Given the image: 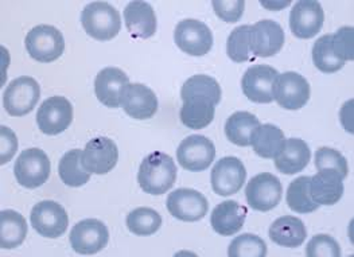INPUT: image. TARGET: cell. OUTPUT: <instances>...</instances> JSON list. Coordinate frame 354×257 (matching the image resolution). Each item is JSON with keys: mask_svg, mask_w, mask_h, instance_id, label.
Listing matches in <instances>:
<instances>
[{"mask_svg": "<svg viewBox=\"0 0 354 257\" xmlns=\"http://www.w3.org/2000/svg\"><path fill=\"white\" fill-rule=\"evenodd\" d=\"M177 180V166L170 155L152 153L147 155L138 173V182L142 190L151 196L167 193Z\"/></svg>", "mask_w": 354, "mask_h": 257, "instance_id": "cell-1", "label": "cell"}, {"mask_svg": "<svg viewBox=\"0 0 354 257\" xmlns=\"http://www.w3.org/2000/svg\"><path fill=\"white\" fill-rule=\"evenodd\" d=\"M81 23L89 37L97 41H111L120 32L122 18L112 4L93 1L84 7Z\"/></svg>", "mask_w": 354, "mask_h": 257, "instance_id": "cell-2", "label": "cell"}, {"mask_svg": "<svg viewBox=\"0 0 354 257\" xmlns=\"http://www.w3.org/2000/svg\"><path fill=\"white\" fill-rule=\"evenodd\" d=\"M28 55L42 64L57 61L65 50L62 32L50 25H39L27 32L25 39Z\"/></svg>", "mask_w": 354, "mask_h": 257, "instance_id": "cell-3", "label": "cell"}, {"mask_svg": "<svg viewBox=\"0 0 354 257\" xmlns=\"http://www.w3.org/2000/svg\"><path fill=\"white\" fill-rule=\"evenodd\" d=\"M41 97V86L32 77L15 78L4 91L3 105L8 115L22 117L30 113Z\"/></svg>", "mask_w": 354, "mask_h": 257, "instance_id": "cell-4", "label": "cell"}, {"mask_svg": "<svg viewBox=\"0 0 354 257\" xmlns=\"http://www.w3.org/2000/svg\"><path fill=\"white\" fill-rule=\"evenodd\" d=\"M49 156L41 149H27L18 156L14 173L17 182L26 189L41 187L50 177Z\"/></svg>", "mask_w": 354, "mask_h": 257, "instance_id": "cell-5", "label": "cell"}, {"mask_svg": "<svg viewBox=\"0 0 354 257\" xmlns=\"http://www.w3.org/2000/svg\"><path fill=\"white\" fill-rule=\"evenodd\" d=\"M178 48L192 57H203L213 48V32L207 25L197 19H183L174 31Z\"/></svg>", "mask_w": 354, "mask_h": 257, "instance_id": "cell-6", "label": "cell"}, {"mask_svg": "<svg viewBox=\"0 0 354 257\" xmlns=\"http://www.w3.org/2000/svg\"><path fill=\"white\" fill-rule=\"evenodd\" d=\"M178 163L187 171L200 173L210 167L216 158L214 143L203 135H192L182 140L177 150Z\"/></svg>", "mask_w": 354, "mask_h": 257, "instance_id": "cell-7", "label": "cell"}, {"mask_svg": "<svg viewBox=\"0 0 354 257\" xmlns=\"http://www.w3.org/2000/svg\"><path fill=\"white\" fill-rule=\"evenodd\" d=\"M31 227L46 238H58L69 227L66 210L55 201H42L32 207L30 214Z\"/></svg>", "mask_w": 354, "mask_h": 257, "instance_id": "cell-8", "label": "cell"}, {"mask_svg": "<svg viewBox=\"0 0 354 257\" xmlns=\"http://www.w3.org/2000/svg\"><path fill=\"white\" fill-rule=\"evenodd\" d=\"M73 122V105L64 96H53L38 109V128L45 135H59Z\"/></svg>", "mask_w": 354, "mask_h": 257, "instance_id": "cell-9", "label": "cell"}, {"mask_svg": "<svg viewBox=\"0 0 354 257\" xmlns=\"http://www.w3.org/2000/svg\"><path fill=\"white\" fill-rule=\"evenodd\" d=\"M69 240L77 254L95 255L106 247L109 241V231L100 220L86 218L73 227Z\"/></svg>", "mask_w": 354, "mask_h": 257, "instance_id": "cell-10", "label": "cell"}, {"mask_svg": "<svg viewBox=\"0 0 354 257\" xmlns=\"http://www.w3.org/2000/svg\"><path fill=\"white\" fill-rule=\"evenodd\" d=\"M278 70L268 65H253L243 76L241 88L248 100L257 104L274 102V86Z\"/></svg>", "mask_w": 354, "mask_h": 257, "instance_id": "cell-11", "label": "cell"}, {"mask_svg": "<svg viewBox=\"0 0 354 257\" xmlns=\"http://www.w3.org/2000/svg\"><path fill=\"white\" fill-rule=\"evenodd\" d=\"M247 180L244 163L234 156L220 159L212 170V187L217 196L229 197L239 193Z\"/></svg>", "mask_w": 354, "mask_h": 257, "instance_id": "cell-12", "label": "cell"}, {"mask_svg": "<svg viewBox=\"0 0 354 257\" xmlns=\"http://www.w3.org/2000/svg\"><path fill=\"white\" fill-rule=\"evenodd\" d=\"M325 12L319 1H297L290 12L291 32L299 39L314 38L324 26Z\"/></svg>", "mask_w": 354, "mask_h": 257, "instance_id": "cell-13", "label": "cell"}, {"mask_svg": "<svg viewBox=\"0 0 354 257\" xmlns=\"http://www.w3.org/2000/svg\"><path fill=\"white\" fill-rule=\"evenodd\" d=\"M310 93L308 81L299 73L286 72L279 75L275 81L274 100L287 111L304 108L310 100Z\"/></svg>", "mask_w": 354, "mask_h": 257, "instance_id": "cell-14", "label": "cell"}, {"mask_svg": "<svg viewBox=\"0 0 354 257\" xmlns=\"http://www.w3.org/2000/svg\"><path fill=\"white\" fill-rule=\"evenodd\" d=\"M283 187L278 177L261 173L248 182L245 197L248 205L257 211H270L281 201Z\"/></svg>", "mask_w": 354, "mask_h": 257, "instance_id": "cell-15", "label": "cell"}, {"mask_svg": "<svg viewBox=\"0 0 354 257\" xmlns=\"http://www.w3.org/2000/svg\"><path fill=\"white\" fill-rule=\"evenodd\" d=\"M119 160V150L109 137H95L82 151V164L91 174L105 175L112 171Z\"/></svg>", "mask_w": 354, "mask_h": 257, "instance_id": "cell-16", "label": "cell"}, {"mask_svg": "<svg viewBox=\"0 0 354 257\" xmlns=\"http://www.w3.org/2000/svg\"><path fill=\"white\" fill-rule=\"evenodd\" d=\"M166 206L169 213L180 221L196 222L207 214L209 204L200 191L193 189H178L169 194Z\"/></svg>", "mask_w": 354, "mask_h": 257, "instance_id": "cell-17", "label": "cell"}, {"mask_svg": "<svg viewBox=\"0 0 354 257\" xmlns=\"http://www.w3.org/2000/svg\"><path fill=\"white\" fill-rule=\"evenodd\" d=\"M284 41V30L272 19L259 21L250 30V50L254 57H274L281 50Z\"/></svg>", "mask_w": 354, "mask_h": 257, "instance_id": "cell-18", "label": "cell"}, {"mask_svg": "<svg viewBox=\"0 0 354 257\" xmlns=\"http://www.w3.org/2000/svg\"><path fill=\"white\" fill-rule=\"evenodd\" d=\"M129 85V78L119 68H105L99 72L95 81L97 100L108 108H119L122 97Z\"/></svg>", "mask_w": 354, "mask_h": 257, "instance_id": "cell-19", "label": "cell"}, {"mask_svg": "<svg viewBox=\"0 0 354 257\" xmlns=\"http://www.w3.org/2000/svg\"><path fill=\"white\" fill-rule=\"evenodd\" d=\"M122 106L135 120H147L158 111V99L151 89L143 84H129L122 97Z\"/></svg>", "mask_w": 354, "mask_h": 257, "instance_id": "cell-20", "label": "cell"}, {"mask_svg": "<svg viewBox=\"0 0 354 257\" xmlns=\"http://www.w3.org/2000/svg\"><path fill=\"white\" fill-rule=\"evenodd\" d=\"M310 194L319 206L335 205L344 196V178L337 170H319L310 178Z\"/></svg>", "mask_w": 354, "mask_h": 257, "instance_id": "cell-21", "label": "cell"}, {"mask_svg": "<svg viewBox=\"0 0 354 257\" xmlns=\"http://www.w3.org/2000/svg\"><path fill=\"white\" fill-rule=\"evenodd\" d=\"M124 22L132 38L149 39L155 35L158 22L150 3L131 1L124 8Z\"/></svg>", "mask_w": 354, "mask_h": 257, "instance_id": "cell-22", "label": "cell"}, {"mask_svg": "<svg viewBox=\"0 0 354 257\" xmlns=\"http://www.w3.org/2000/svg\"><path fill=\"white\" fill-rule=\"evenodd\" d=\"M248 210L236 201H224L216 206L210 216L213 231L221 236H233L241 231L247 218Z\"/></svg>", "mask_w": 354, "mask_h": 257, "instance_id": "cell-23", "label": "cell"}, {"mask_svg": "<svg viewBox=\"0 0 354 257\" xmlns=\"http://www.w3.org/2000/svg\"><path fill=\"white\" fill-rule=\"evenodd\" d=\"M310 158L311 151L307 143L298 137H290L286 139L281 151L274 160L279 173L284 175H294L304 171L310 162Z\"/></svg>", "mask_w": 354, "mask_h": 257, "instance_id": "cell-24", "label": "cell"}, {"mask_svg": "<svg viewBox=\"0 0 354 257\" xmlns=\"http://www.w3.org/2000/svg\"><path fill=\"white\" fill-rule=\"evenodd\" d=\"M216 104L203 96H192L183 100L179 112L180 122L190 129L206 128L214 120Z\"/></svg>", "mask_w": 354, "mask_h": 257, "instance_id": "cell-25", "label": "cell"}, {"mask_svg": "<svg viewBox=\"0 0 354 257\" xmlns=\"http://www.w3.org/2000/svg\"><path fill=\"white\" fill-rule=\"evenodd\" d=\"M307 237L304 221L294 216H284L275 220L270 227V238L284 248H298Z\"/></svg>", "mask_w": 354, "mask_h": 257, "instance_id": "cell-26", "label": "cell"}, {"mask_svg": "<svg viewBox=\"0 0 354 257\" xmlns=\"http://www.w3.org/2000/svg\"><path fill=\"white\" fill-rule=\"evenodd\" d=\"M260 120L250 112H236L225 123V135L229 142L240 147L252 146L253 136L260 128Z\"/></svg>", "mask_w": 354, "mask_h": 257, "instance_id": "cell-27", "label": "cell"}, {"mask_svg": "<svg viewBox=\"0 0 354 257\" xmlns=\"http://www.w3.org/2000/svg\"><path fill=\"white\" fill-rule=\"evenodd\" d=\"M27 222L25 217L15 210L0 211V247L1 249H14L25 241Z\"/></svg>", "mask_w": 354, "mask_h": 257, "instance_id": "cell-28", "label": "cell"}, {"mask_svg": "<svg viewBox=\"0 0 354 257\" xmlns=\"http://www.w3.org/2000/svg\"><path fill=\"white\" fill-rule=\"evenodd\" d=\"M286 143L283 131L274 124L260 126L252 140L253 151L264 159H275Z\"/></svg>", "mask_w": 354, "mask_h": 257, "instance_id": "cell-29", "label": "cell"}, {"mask_svg": "<svg viewBox=\"0 0 354 257\" xmlns=\"http://www.w3.org/2000/svg\"><path fill=\"white\" fill-rule=\"evenodd\" d=\"M58 174L61 180L71 187H81L88 183L91 173L82 164V151L75 149L64 155L58 164Z\"/></svg>", "mask_w": 354, "mask_h": 257, "instance_id": "cell-30", "label": "cell"}, {"mask_svg": "<svg viewBox=\"0 0 354 257\" xmlns=\"http://www.w3.org/2000/svg\"><path fill=\"white\" fill-rule=\"evenodd\" d=\"M286 201L292 211L299 214L313 213L319 207L310 194V177H299L292 180L287 189Z\"/></svg>", "mask_w": 354, "mask_h": 257, "instance_id": "cell-31", "label": "cell"}, {"mask_svg": "<svg viewBox=\"0 0 354 257\" xmlns=\"http://www.w3.org/2000/svg\"><path fill=\"white\" fill-rule=\"evenodd\" d=\"M162 217L151 207H138L127 216V228L135 236L147 237L160 229Z\"/></svg>", "mask_w": 354, "mask_h": 257, "instance_id": "cell-32", "label": "cell"}, {"mask_svg": "<svg viewBox=\"0 0 354 257\" xmlns=\"http://www.w3.org/2000/svg\"><path fill=\"white\" fill-rule=\"evenodd\" d=\"M192 96H203L210 99L216 105L221 102V86L220 84L210 76L206 75H196L189 78L180 91V99L182 102Z\"/></svg>", "mask_w": 354, "mask_h": 257, "instance_id": "cell-33", "label": "cell"}, {"mask_svg": "<svg viewBox=\"0 0 354 257\" xmlns=\"http://www.w3.org/2000/svg\"><path fill=\"white\" fill-rule=\"evenodd\" d=\"M313 61L317 69L324 73H335L345 66L333 49V35H322L313 46Z\"/></svg>", "mask_w": 354, "mask_h": 257, "instance_id": "cell-34", "label": "cell"}, {"mask_svg": "<svg viewBox=\"0 0 354 257\" xmlns=\"http://www.w3.org/2000/svg\"><path fill=\"white\" fill-rule=\"evenodd\" d=\"M228 256L230 257H264L267 256V245L264 240L256 234L244 233L237 236L229 245Z\"/></svg>", "mask_w": 354, "mask_h": 257, "instance_id": "cell-35", "label": "cell"}, {"mask_svg": "<svg viewBox=\"0 0 354 257\" xmlns=\"http://www.w3.org/2000/svg\"><path fill=\"white\" fill-rule=\"evenodd\" d=\"M250 30L251 26L236 27L227 41V54L233 62L243 64L251 59V50H250Z\"/></svg>", "mask_w": 354, "mask_h": 257, "instance_id": "cell-36", "label": "cell"}, {"mask_svg": "<svg viewBox=\"0 0 354 257\" xmlns=\"http://www.w3.org/2000/svg\"><path fill=\"white\" fill-rule=\"evenodd\" d=\"M315 167L317 170H326L333 169L337 170L341 177L345 180L348 177V162L345 156L339 151L330 149V147H321L315 154Z\"/></svg>", "mask_w": 354, "mask_h": 257, "instance_id": "cell-37", "label": "cell"}, {"mask_svg": "<svg viewBox=\"0 0 354 257\" xmlns=\"http://www.w3.org/2000/svg\"><path fill=\"white\" fill-rule=\"evenodd\" d=\"M306 255L308 257H339L341 248L337 240L329 234H317L308 241Z\"/></svg>", "mask_w": 354, "mask_h": 257, "instance_id": "cell-38", "label": "cell"}, {"mask_svg": "<svg viewBox=\"0 0 354 257\" xmlns=\"http://www.w3.org/2000/svg\"><path fill=\"white\" fill-rule=\"evenodd\" d=\"M353 27H341L334 35H333V49L335 55L346 62L353 61Z\"/></svg>", "mask_w": 354, "mask_h": 257, "instance_id": "cell-39", "label": "cell"}, {"mask_svg": "<svg viewBox=\"0 0 354 257\" xmlns=\"http://www.w3.org/2000/svg\"><path fill=\"white\" fill-rule=\"evenodd\" d=\"M212 6L214 8L216 15L220 19H223L227 23H236L240 21V18L244 14L245 1L244 0H232V1L214 0L212 1Z\"/></svg>", "mask_w": 354, "mask_h": 257, "instance_id": "cell-40", "label": "cell"}, {"mask_svg": "<svg viewBox=\"0 0 354 257\" xmlns=\"http://www.w3.org/2000/svg\"><path fill=\"white\" fill-rule=\"evenodd\" d=\"M0 133H1L0 164H6L12 159V156L17 153L18 139H17V135L11 129L7 128L4 126L0 127Z\"/></svg>", "mask_w": 354, "mask_h": 257, "instance_id": "cell-41", "label": "cell"}]
</instances>
